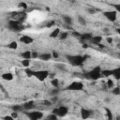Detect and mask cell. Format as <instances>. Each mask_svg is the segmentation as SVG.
<instances>
[{
	"mask_svg": "<svg viewBox=\"0 0 120 120\" xmlns=\"http://www.w3.org/2000/svg\"><path fill=\"white\" fill-rule=\"evenodd\" d=\"M87 56H82V55H67V59L68 63L74 67H80L82 66Z\"/></svg>",
	"mask_w": 120,
	"mask_h": 120,
	"instance_id": "6da1fadb",
	"label": "cell"
},
{
	"mask_svg": "<svg viewBox=\"0 0 120 120\" xmlns=\"http://www.w3.org/2000/svg\"><path fill=\"white\" fill-rule=\"evenodd\" d=\"M101 68L100 67H95L94 68H92L91 70H89L88 72H86L84 74V77L88 80H92V81H96L98 80L101 77Z\"/></svg>",
	"mask_w": 120,
	"mask_h": 120,
	"instance_id": "7a4b0ae2",
	"label": "cell"
},
{
	"mask_svg": "<svg viewBox=\"0 0 120 120\" xmlns=\"http://www.w3.org/2000/svg\"><path fill=\"white\" fill-rule=\"evenodd\" d=\"M65 89L66 90H70V91H80V90L83 89V83L82 82L74 81V82H70V84H68Z\"/></svg>",
	"mask_w": 120,
	"mask_h": 120,
	"instance_id": "3957f363",
	"label": "cell"
},
{
	"mask_svg": "<svg viewBox=\"0 0 120 120\" xmlns=\"http://www.w3.org/2000/svg\"><path fill=\"white\" fill-rule=\"evenodd\" d=\"M8 28L12 31H16V32H19L21 31L23 26L21 24V22L19 21H16V20H11L8 22Z\"/></svg>",
	"mask_w": 120,
	"mask_h": 120,
	"instance_id": "277c9868",
	"label": "cell"
},
{
	"mask_svg": "<svg viewBox=\"0 0 120 120\" xmlns=\"http://www.w3.org/2000/svg\"><path fill=\"white\" fill-rule=\"evenodd\" d=\"M49 76H50L49 71H48V70H44V69L35 71V74H34V77H36V78H37L38 81H40V82L45 81Z\"/></svg>",
	"mask_w": 120,
	"mask_h": 120,
	"instance_id": "5b68a950",
	"label": "cell"
},
{
	"mask_svg": "<svg viewBox=\"0 0 120 120\" xmlns=\"http://www.w3.org/2000/svg\"><path fill=\"white\" fill-rule=\"evenodd\" d=\"M68 107H66V106H60V107H57V108L53 109L52 112L55 113L58 117H63V116H65L68 113Z\"/></svg>",
	"mask_w": 120,
	"mask_h": 120,
	"instance_id": "8992f818",
	"label": "cell"
},
{
	"mask_svg": "<svg viewBox=\"0 0 120 120\" xmlns=\"http://www.w3.org/2000/svg\"><path fill=\"white\" fill-rule=\"evenodd\" d=\"M103 15L110 21V22H115L117 19V11L115 10H107L103 12Z\"/></svg>",
	"mask_w": 120,
	"mask_h": 120,
	"instance_id": "52a82bcc",
	"label": "cell"
},
{
	"mask_svg": "<svg viewBox=\"0 0 120 120\" xmlns=\"http://www.w3.org/2000/svg\"><path fill=\"white\" fill-rule=\"evenodd\" d=\"M27 116L32 120H38L43 117V113L38 111H34L31 112H27Z\"/></svg>",
	"mask_w": 120,
	"mask_h": 120,
	"instance_id": "ba28073f",
	"label": "cell"
},
{
	"mask_svg": "<svg viewBox=\"0 0 120 120\" xmlns=\"http://www.w3.org/2000/svg\"><path fill=\"white\" fill-rule=\"evenodd\" d=\"M20 41H21L22 43H24V44H31V43H33L34 39H33V38H31L30 36L22 35V36L20 38Z\"/></svg>",
	"mask_w": 120,
	"mask_h": 120,
	"instance_id": "9c48e42d",
	"label": "cell"
},
{
	"mask_svg": "<svg viewBox=\"0 0 120 120\" xmlns=\"http://www.w3.org/2000/svg\"><path fill=\"white\" fill-rule=\"evenodd\" d=\"M91 114V111L90 110H87V109H84V108H82L81 109V116L82 119H87Z\"/></svg>",
	"mask_w": 120,
	"mask_h": 120,
	"instance_id": "30bf717a",
	"label": "cell"
},
{
	"mask_svg": "<svg viewBox=\"0 0 120 120\" xmlns=\"http://www.w3.org/2000/svg\"><path fill=\"white\" fill-rule=\"evenodd\" d=\"M52 54L51 53H49V52H44V53H41V54H39L38 55V58L40 59V60H42V61H49L51 58H52Z\"/></svg>",
	"mask_w": 120,
	"mask_h": 120,
	"instance_id": "8fae6325",
	"label": "cell"
},
{
	"mask_svg": "<svg viewBox=\"0 0 120 120\" xmlns=\"http://www.w3.org/2000/svg\"><path fill=\"white\" fill-rule=\"evenodd\" d=\"M112 75L116 80H120V67L112 69Z\"/></svg>",
	"mask_w": 120,
	"mask_h": 120,
	"instance_id": "7c38bea8",
	"label": "cell"
},
{
	"mask_svg": "<svg viewBox=\"0 0 120 120\" xmlns=\"http://www.w3.org/2000/svg\"><path fill=\"white\" fill-rule=\"evenodd\" d=\"M22 106H23V109H24V110H26V111L32 110V109L35 107V105H34V101H32V100H30V101H27V102L23 103V104H22Z\"/></svg>",
	"mask_w": 120,
	"mask_h": 120,
	"instance_id": "4fadbf2b",
	"label": "cell"
},
{
	"mask_svg": "<svg viewBox=\"0 0 120 120\" xmlns=\"http://www.w3.org/2000/svg\"><path fill=\"white\" fill-rule=\"evenodd\" d=\"M102 40V38L100 36H96V37H92V38L90 39V41L93 43V44H96L98 45V43H100Z\"/></svg>",
	"mask_w": 120,
	"mask_h": 120,
	"instance_id": "5bb4252c",
	"label": "cell"
},
{
	"mask_svg": "<svg viewBox=\"0 0 120 120\" xmlns=\"http://www.w3.org/2000/svg\"><path fill=\"white\" fill-rule=\"evenodd\" d=\"M2 78L6 81H12L13 80V74L10 72H6L2 75Z\"/></svg>",
	"mask_w": 120,
	"mask_h": 120,
	"instance_id": "9a60e30c",
	"label": "cell"
},
{
	"mask_svg": "<svg viewBox=\"0 0 120 120\" xmlns=\"http://www.w3.org/2000/svg\"><path fill=\"white\" fill-rule=\"evenodd\" d=\"M62 18H63V21H64V22L66 24H68V25H71L72 24V19H71V17H69L68 15H63Z\"/></svg>",
	"mask_w": 120,
	"mask_h": 120,
	"instance_id": "2e32d148",
	"label": "cell"
},
{
	"mask_svg": "<svg viewBox=\"0 0 120 120\" xmlns=\"http://www.w3.org/2000/svg\"><path fill=\"white\" fill-rule=\"evenodd\" d=\"M60 29L59 28H55L54 30H52V33L50 34V38H57L59 35H60Z\"/></svg>",
	"mask_w": 120,
	"mask_h": 120,
	"instance_id": "e0dca14e",
	"label": "cell"
},
{
	"mask_svg": "<svg viewBox=\"0 0 120 120\" xmlns=\"http://www.w3.org/2000/svg\"><path fill=\"white\" fill-rule=\"evenodd\" d=\"M21 56H22L23 59H31V58H32V52H30V51H25V52H23L21 54Z\"/></svg>",
	"mask_w": 120,
	"mask_h": 120,
	"instance_id": "ac0fdd59",
	"label": "cell"
},
{
	"mask_svg": "<svg viewBox=\"0 0 120 120\" xmlns=\"http://www.w3.org/2000/svg\"><path fill=\"white\" fill-rule=\"evenodd\" d=\"M92 34L91 33H84V34H82L81 35V39H82V40H90L91 38H92Z\"/></svg>",
	"mask_w": 120,
	"mask_h": 120,
	"instance_id": "d6986e66",
	"label": "cell"
},
{
	"mask_svg": "<svg viewBox=\"0 0 120 120\" xmlns=\"http://www.w3.org/2000/svg\"><path fill=\"white\" fill-rule=\"evenodd\" d=\"M24 72H25V74L27 75V77H33V76H34V74H35V71H34V70H32L30 68H25Z\"/></svg>",
	"mask_w": 120,
	"mask_h": 120,
	"instance_id": "ffe728a7",
	"label": "cell"
},
{
	"mask_svg": "<svg viewBox=\"0 0 120 120\" xmlns=\"http://www.w3.org/2000/svg\"><path fill=\"white\" fill-rule=\"evenodd\" d=\"M51 84L52 85V87H54V88H58V86H59V80L56 79V78L52 79V80H51Z\"/></svg>",
	"mask_w": 120,
	"mask_h": 120,
	"instance_id": "44dd1931",
	"label": "cell"
},
{
	"mask_svg": "<svg viewBox=\"0 0 120 120\" xmlns=\"http://www.w3.org/2000/svg\"><path fill=\"white\" fill-rule=\"evenodd\" d=\"M11 109H12V111H14V112H21V111L23 110V106H22V105H13V106L11 107Z\"/></svg>",
	"mask_w": 120,
	"mask_h": 120,
	"instance_id": "7402d4cb",
	"label": "cell"
},
{
	"mask_svg": "<svg viewBox=\"0 0 120 120\" xmlns=\"http://www.w3.org/2000/svg\"><path fill=\"white\" fill-rule=\"evenodd\" d=\"M101 75L102 76H105V77H109L112 75V69H104V70H101Z\"/></svg>",
	"mask_w": 120,
	"mask_h": 120,
	"instance_id": "603a6c76",
	"label": "cell"
},
{
	"mask_svg": "<svg viewBox=\"0 0 120 120\" xmlns=\"http://www.w3.org/2000/svg\"><path fill=\"white\" fill-rule=\"evenodd\" d=\"M8 47L9 48V49H12V50H16L17 48H18V44H17V42L16 41H11L8 45Z\"/></svg>",
	"mask_w": 120,
	"mask_h": 120,
	"instance_id": "cb8c5ba5",
	"label": "cell"
},
{
	"mask_svg": "<svg viewBox=\"0 0 120 120\" xmlns=\"http://www.w3.org/2000/svg\"><path fill=\"white\" fill-rule=\"evenodd\" d=\"M112 93L115 96H119L120 95V87L119 86H116V87H113L112 90Z\"/></svg>",
	"mask_w": 120,
	"mask_h": 120,
	"instance_id": "d4e9b609",
	"label": "cell"
},
{
	"mask_svg": "<svg viewBox=\"0 0 120 120\" xmlns=\"http://www.w3.org/2000/svg\"><path fill=\"white\" fill-rule=\"evenodd\" d=\"M57 118H58V116L55 113H53V112H52L51 114H49L47 116V119L48 120H57Z\"/></svg>",
	"mask_w": 120,
	"mask_h": 120,
	"instance_id": "484cf974",
	"label": "cell"
},
{
	"mask_svg": "<svg viewBox=\"0 0 120 120\" xmlns=\"http://www.w3.org/2000/svg\"><path fill=\"white\" fill-rule=\"evenodd\" d=\"M22 65L25 68H28L30 66V59H23L22 60Z\"/></svg>",
	"mask_w": 120,
	"mask_h": 120,
	"instance_id": "4316f807",
	"label": "cell"
},
{
	"mask_svg": "<svg viewBox=\"0 0 120 120\" xmlns=\"http://www.w3.org/2000/svg\"><path fill=\"white\" fill-rule=\"evenodd\" d=\"M78 22H79V23L82 24V25H85V24H86V21H85V19L82 18V16H79V17H78Z\"/></svg>",
	"mask_w": 120,
	"mask_h": 120,
	"instance_id": "83f0119b",
	"label": "cell"
},
{
	"mask_svg": "<svg viewBox=\"0 0 120 120\" xmlns=\"http://www.w3.org/2000/svg\"><path fill=\"white\" fill-rule=\"evenodd\" d=\"M113 84H114V82H113V81H112V80L109 79V80L107 81V86H108V88L112 89V88H113Z\"/></svg>",
	"mask_w": 120,
	"mask_h": 120,
	"instance_id": "f1b7e54d",
	"label": "cell"
},
{
	"mask_svg": "<svg viewBox=\"0 0 120 120\" xmlns=\"http://www.w3.org/2000/svg\"><path fill=\"white\" fill-rule=\"evenodd\" d=\"M18 7H19L20 8H23V9H26V8H28L27 4L24 3V2H21V3H19V4H18Z\"/></svg>",
	"mask_w": 120,
	"mask_h": 120,
	"instance_id": "f546056e",
	"label": "cell"
},
{
	"mask_svg": "<svg viewBox=\"0 0 120 120\" xmlns=\"http://www.w3.org/2000/svg\"><path fill=\"white\" fill-rule=\"evenodd\" d=\"M60 39H62V40H64V39H66L67 38H68V32H62V33H60Z\"/></svg>",
	"mask_w": 120,
	"mask_h": 120,
	"instance_id": "4dcf8cb0",
	"label": "cell"
},
{
	"mask_svg": "<svg viewBox=\"0 0 120 120\" xmlns=\"http://www.w3.org/2000/svg\"><path fill=\"white\" fill-rule=\"evenodd\" d=\"M105 111H106V114H107L108 119H112V112L108 108H105Z\"/></svg>",
	"mask_w": 120,
	"mask_h": 120,
	"instance_id": "1f68e13d",
	"label": "cell"
},
{
	"mask_svg": "<svg viewBox=\"0 0 120 120\" xmlns=\"http://www.w3.org/2000/svg\"><path fill=\"white\" fill-rule=\"evenodd\" d=\"M112 7L115 8V11H117V12L120 13V4H113Z\"/></svg>",
	"mask_w": 120,
	"mask_h": 120,
	"instance_id": "d6a6232c",
	"label": "cell"
},
{
	"mask_svg": "<svg viewBox=\"0 0 120 120\" xmlns=\"http://www.w3.org/2000/svg\"><path fill=\"white\" fill-rule=\"evenodd\" d=\"M58 92H59V90H58L57 88H55V89H53V90H52V91L50 92V95H52V96H53V95H56Z\"/></svg>",
	"mask_w": 120,
	"mask_h": 120,
	"instance_id": "836d02e7",
	"label": "cell"
},
{
	"mask_svg": "<svg viewBox=\"0 0 120 120\" xmlns=\"http://www.w3.org/2000/svg\"><path fill=\"white\" fill-rule=\"evenodd\" d=\"M11 116L13 117V119L18 118V112H14V111H13V112L11 113Z\"/></svg>",
	"mask_w": 120,
	"mask_h": 120,
	"instance_id": "e575fe53",
	"label": "cell"
},
{
	"mask_svg": "<svg viewBox=\"0 0 120 120\" xmlns=\"http://www.w3.org/2000/svg\"><path fill=\"white\" fill-rule=\"evenodd\" d=\"M39 54H38L37 52H32V58H38Z\"/></svg>",
	"mask_w": 120,
	"mask_h": 120,
	"instance_id": "d590c367",
	"label": "cell"
},
{
	"mask_svg": "<svg viewBox=\"0 0 120 120\" xmlns=\"http://www.w3.org/2000/svg\"><path fill=\"white\" fill-rule=\"evenodd\" d=\"M52 25H54V22H53V21H51V22H49V23L47 24V27L50 28V27H52Z\"/></svg>",
	"mask_w": 120,
	"mask_h": 120,
	"instance_id": "8d00e7d4",
	"label": "cell"
},
{
	"mask_svg": "<svg viewBox=\"0 0 120 120\" xmlns=\"http://www.w3.org/2000/svg\"><path fill=\"white\" fill-rule=\"evenodd\" d=\"M87 11H88V12H89L90 14H93V13H95V12H96V10H95V9H93L92 8H88V9H87Z\"/></svg>",
	"mask_w": 120,
	"mask_h": 120,
	"instance_id": "74e56055",
	"label": "cell"
},
{
	"mask_svg": "<svg viewBox=\"0 0 120 120\" xmlns=\"http://www.w3.org/2000/svg\"><path fill=\"white\" fill-rule=\"evenodd\" d=\"M81 35L82 34H80V33H78V32H72V36H74V37H81Z\"/></svg>",
	"mask_w": 120,
	"mask_h": 120,
	"instance_id": "f35d334b",
	"label": "cell"
},
{
	"mask_svg": "<svg viewBox=\"0 0 120 120\" xmlns=\"http://www.w3.org/2000/svg\"><path fill=\"white\" fill-rule=\"evenodd\" d=\"M3 119H5V120H8H8H13V117H12L11 115H10V116H8V115H7V116L3 117Z\"/></svg>",
	"mask_w": 120,
	"mask_h": 120,
	"instance_id": "ab89813d",
	"label": "cell"
},
{
	"mask_svg": "<svg viewBox=\"0 0 120 120\" xmlns=\"http://www.w3.org/2000/svg\"><path fill=\"white\" fill-rule=\"evenodd\" d=\"M52 57H54V58H57L58 57V53L56 52H52Z\"/></svg>",
	"mask_w": 120,
	"mask_h": 120,
	"instance_id": "60d3db41",
	"label": "cell"
},
{
	"mask_svg": "<svg viewBox=\"0 0 120 120\" xmlns=\"http://www.w3.org/2000/svg\"><path fill=\"white\" fill-rule=\"evenodd\" d=\"M106 40H107L108 43H112V38H107Z\"/></svg>",
	"mask_w": 120,
	"mask_h": 120,
	"instance_id": "b9f144b4",
	"label": "cell"
},
{
	"mask_svg": "<svg viewBox=\"0 0 120 120\" xmlns=\"http://www.w3.org/2000/svg\"><path fill=\"white\" fill-rule=\"evenodd\" d=\"M98 46L99 48H104V46H103L101 43H98Z\"/></svg>",
	"mask_w": 120,
	"mask_h": 120,
	"instance_id": "7bdbcfd3",
	"label": "cell"
},
{
	"mask_svg": "<svg viewBox=\"0 0 120 120\" xmlns=\"http://www.w3.org/2000/svg\"><path fill=\"white\" fill-rule=\"evenodd\" d=\"M44 104H48V105H51V102H50V101H47V100H45V101H44Z\"/></svg>",
	"mask_w": 120,
	"mask_h": 120,
	"instance_id": "ee69618b",
	"label": "cell"
},
{
	"mask_svg": "<svg viewBox=\"0 0 120 120\" xmlns=\"http://www.w3.org/2000/svg\"><path fill=\"white\" fill-rule=\"evenodd\" d=\"M116 32H117V33L120 35V28H117V29H116Z\"/></svg>",
	"mask_w": 120,
	"mask_h": 120,
	"instance_id": "f6af8a7d",
	"label": "cell"
},
{
	"mask_svg": "<svg viewBox=\"0 0 120 120\" xmlns=\"http://www.w3.org/2000/svg\"><path fill=\"white\" fill-rule=\"evenodd\" d=\"M82 47H83L84 49H86V48H87L88 46H87V44H83V46H82Z\"/></svg>",
	"mask_w": 120,
	"mask_h": 120,
	"instance_id": "bcb514c9",
	"label": "cell"
},
{
	"mask_svg": "<svg viewBox=\"0 0 120 120\" xmlns=\"http://www.w3.org/2000/svg\"><path fill=\"white\" fill-rule=\"evenodd\" d=\"M116 119H120V116H117V117H116Z\"/></svg>",
	"mask_w": 120,
	"mask_h": 120,
	"instance_id": "7dc6e473",
	"label": "cell"
},
{
	"mask_svg": "<svg viewBox=\"0 0 120 120\" xmlns=\"http://www.w3.org/2000/svg\"><path fill=\"white\" fill-rule=\"evenodd\" d=\"M60 1H62V0H60Z\"/></svg>",
	"mask_w": 120,
	"mask_h": 120,
	"instance_id": "c3c4849f",
	"label": "cell"
}]
</instances>
